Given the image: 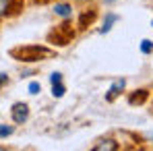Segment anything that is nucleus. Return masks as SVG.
<instances>
[{"mask_svg":"<svg viewBox=\"0 0 153 151\" xmlns=\"http://www.w3.org/2000/svg\"><path fill=\"white\" fill-rule=\"evenodd\" d=\"M10 56L21 60V62H35V60H42L46 56H52V50L46 46H19V48H13Z\"/></svg>","mask_w":153,"mask_h":151,"instance_id":"nucleus-1","label":"nucleus"},{"mask_svg":"<svg viewBox=\"0 0 153 151\" xmlns=\"http://www.w3.org/2000/svg\"><path fill=\"white\" fill-rule=\"evenodd\" d=\"M73 37H75V29L68 25V23H62L60 27H56V31H52V33H50V42L56 39L58 46H66Z\"/></svg>","mask_w":153,"mask_h":151,"instance_id":"nucleus-2","label":"nucleus"},{"mask_svg":"<svg viewBox=\"0 0 153 151\" xmlns=\"http://www.w3.org/2000/svg\"><path fill=\"white\" fill-rule=\"evenodd\" d=\"M10 116H13V122H15V124H23L27 118H29V106L23 103V101L15 103L13 110H10Z\"/></svg>","mask_w":153,"mask_h":151,"instance_id":"nucleus-3","label":"nucleus"},{"mask_svg":"<svg viewBox=\"0 0 153 151\" xmlns=\"http://www.w3.org/2000/svg\"><path fill=\"white\" fill-rule=\"evenodd\" d=\"M93 151H118L120 149V145H118V141H114V139H102L100 143H95Z\"/></svg>","mask_w":153,"mask_h":151,"instance_id":"nucleus-4","label":"nucleus"},{"mask_svg":"<svg viewBox=\"0 0 153 151\" xmlns=\"http://www.w3.org/2000/svg\"><path fill=\"white\" fill-rule=\"evenodd\" d=\"M95 17H97V13H95L93 8H91V10H83V13H81V17H79L76 27H79V29H87V27L95 21Z\"/></svg>","mask_w":153,"mask_h":151,"instance_id":"nucleus-5","label":"nucleus"},{"mask_svg":"<svg viewBox=\"0 0 153 151\" xmlns=\"http://www.w3.org/2000/svg\"><path fill=\"white\" fill-rule=\"evenodd\" d=\"M54 13H56L58 17H62V19H71V17H73V6H71L68 2H58V4L54 6Z\"/></svg>","mask_w":153,"mask_h":151,"instance_id":"nucleus-6","label":"nucleus"},{"mask_svg":"<svg viewBox=\"0 0 153 151\" xmlns=\"http://www.w3.org/2000/svg\"><path fill=\"white\" fill-rule=\"evenodd\" d=\"M124 85H126V81L124 79H120V81H116L110 89H108V93H105V100H114V97H118L120 93H122V89H124Z\"/></svg>","mask_w":153,"mask_h":151,"instance_id":"nucleus-7","label":"nucleus"},{"mask_svg":"<svg viewBox=\"0 0 153 151\" xmlns=\"http://www.w3.org/2000/svg\"><path fill=\"white\" fill-rule=\"evenodd\" d=\"M147 97H149V93H147L145 89H139V91H134L132 95H128V103H130V106H137V103L141 106V103H145Z\"/></svg>","mask_w":153,"mask_h":151,"instance_id":"nucleus-8","label":"nucleus"},{"mask_svg":"<svg viewBox=\"0 0 153 151\" xmlns=\"http://www.w3.org/2000/svg\"><path fill=\"white\" fill-rule=\"evenodd\" d=\"M15 0H0V19L8 17L10 13H15Z\"/></svg>","mask_w":153,"mask_h":151,"instance_id":"nucleus-9","label":"nucleus"},{"mask_svg":"<svg viewBox=\"0 0 153 151\" xmlns=\"http://www.w3.org/2000/svg\"><path fill=\"white\" fill-rule=\"evenodd\" d=\"M118 21V15H114V13H110L108 17H105V21H103V27L100 29V33H108L112 27H114V23Z\"/></svg>","mask_w":153,"mask_h":151,"instance_id":"nucleus-10","label":"nucleus"},{"mask_svg":"<svg viewBox=\"0 0 153 151\" xmlns=\"http://www.w3.org/2000/svg\"><path fill=\"white\" fill-rule=\"evenodd\" d=\"M64 93H66V87L62 85V81H60V83H54V85H52V95H54V97H62Z\"/></svg>","mask_w":153,"mask_h":151,"instance_id":"nucleus-11","label":"nucleus"},{"mask_svg":"<svg viewBox=\"0 0 153 151\" xmlns=\"http://www.w3.org/2000/svg\"><path fill=\"white\" fill-rule=\"evenodd\" d=\"M141 52H143V54H151L153 52V42L143 39V42H141Z\"/></svg>","mask_w":153,"mask_h":151,"instance_id":"nucleus-12","label":"nucleus"},{"mask_svg":"<svg viewBox=\"0 0 153 151\" xmlns=\"http://www.w3.org/2000/svg\"><path fill=\"white\" fill-rule=\"evenodd\" d=\"M15 132V126H8V124H0V137H10Z\"/></svg>","mask_w":153,"mask_h":151,"instance_id":"nucleus-13","label":"nucleus"},{"mask_svg":"<svg viewBox=\"0 0 153 151\" xmlns=\"http://www.w3.org/2000/svg\"><path fill=\"white\" fill-rule=\"evenodd\" d=\"M39 91H42V85H39L37 81H31V83H29V93H31V95H37Z\"/></svg>","mask_w":153,"mask_h":151,"instance_id":"nucleus-14","label":"nucleus"},{"mask_svg":"<svg viewBox=\"0 0 153 151\" xmlns=\"http://www.w3.org/2000/svg\"><path fill=\"white\" fill-rule=\"evenodd\" d=\"M60 81H62V75H60V73H52L50 75V83L52 85H54V83H60Z\"/></svg>","mask_w":153,"mask_h":151,"instance_id":"nucleus-15","label":"nucleus"},{"mask_svg":"<svg viewBox=\"0 0 153 151\" xmlns=\"http://www.w3.org/2000/svg\"><path fill=\"white\" fill-rule=\"evenodd\" d=\"M4 83H8V77L4 75V73H0V85H4Z\"/></svg>","mask_w":153,"mask_h":151,"instance_id":"nucleus-16","label":"nucleus"},{"mask_svg":"<svg viewBox=\"0 0 153 151\" xmlns=\"http://www.w3.org/2000/svg\"><path fill=\"white\" fill-rule=\"evenodd\" d=\"M103 2H105V4H114L116 0H103Z\"/></svg>","mask_w":153,"mask_h":151,"instance_id":"nucleus-17","label":"nucleus"},{"mask_svg":"<svg viewBox=\"0 0 153 151\" xmlns=\"http://www.w3.org/2000/svg\"><path fill=\"white\" fill-rule=\"evenodd\" d=\"M4 149H6V147H0V151H4Z\"/></svg>","mask_w":153,"mask_h":151,"instance_id":"nucleus-18","label":"nucleus"},{"mask_svg":"<svg viewBox=\"0 0 153 151\" xmlns=\"http://www.w3.org/2000/svg\"><path fill=\"white\" fill-rule=\"evenodd\" d=\"M151 25H153V23H151Z\"/></svg>","mask_w":153,"mask_h":151,"instance_id":"nucleus-19","label":"nucleus"}]
</instances>
